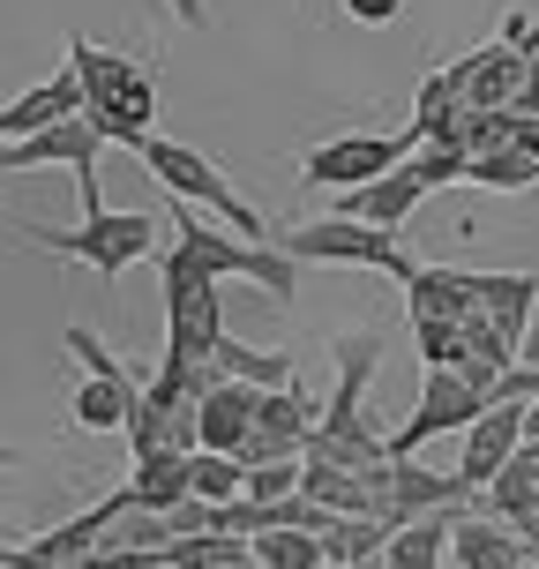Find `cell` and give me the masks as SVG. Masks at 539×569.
<instances>
[{"label": "cell", "mask_w": 539, "mask_h": 569, "mask_svg": "<svg viewBox=\"0 0 539 569\" xmlns=\"http://www.w3.org/2000/svg\"><path fill=\"white\" fill-rule=\"evenodd\" d=\"M68 76L83 83V113L106 142H128V150H136L142 136H158V128H150V120H158V83H150L142 60L98 53L90 38H68Z\"/></svg>", "instance_id": "obj_1"}, {"label": "cell", "mask_w": 539, "mask_h": 569, "mask_svg": "<svg viewBox=\"0 0 539 569\" xmlns=\"http://www.w3.org/2000/svg\"><path fill=\"white\" fill-rule=\"evenodd\" d=\"M136 158L150 166V180H158V188H166L180 210H210L218 226H232V240H248V248H270V226H262V210L232 196V180L210 166L202 150H188V142H172V136H142V142H136Z\"/></svg>", "instance_id": "obj_2"}, {"label": "cell", "mask_w": 539, "mask_h": 569, "mask_svg": "<svg viewBox=\"0 0 539 569\" xmlns=\"http://www.w3.org/2000/svg\"><path fill=\"white\" fill-rule=\"evenodd\" d=\"M158 284H166V360H210L226 338V284L202 262H188L180 248H158Z\"/></svg>", "instance_id": "obj_3"}, {"label": "cell", "mask_w": 539, "mask_h": 569, "mask_svg": "<svg viewBox=\"0 0 539 569\" xmlns=\"http://www.w3.org/2000/svg\"><path fill=\"white\" fill-rule=\"evenodd\" d=\"M172 248H180L188 262H202L218 284H226V278L262 284V292H270V308H285V300H292V284H300V262L285 256L278 240H270V248L226 240V226H202L196 210H180V202H172Z\"/></svg>", "instance_id": "obj_4"}, {"label": "cell", "mask_w": 539, "mask_h": 569, "mask_svg": "<svg viewBox=\"0 0 539 569\" xmlns=\"http://www.w3.org/2000/svg\"><path fill=\"white\" fill-rule=\"evenodd\" d=\"M23 240H38L46 256H68V262H90L98 278H120L128 262L158 256L166 240H158V218L150 210H98V218H83V226H23Z\"/></svg>", "instance_id": "obj_5"}, {"label": "cell", "mask_w": 539, "mask_h": 569, "mask_svg": "<svg viewBox=\"0 0 539 569\" xmlns=\"http://www.w3.org/2000/svg\"><path fill=\"white\" fill-rule=\"evenodd\" d=\"M292 262H360V270H382V278L412 284L420 278V262L405 248L398 232H375V226H352V218H308V226H292L278 240Z\"/></svg>", "instance_id": "obj_6"}, {"label": "cell", "mask_w": 539, "mask_h": 569, "mask_svg": "<svg viewBox=\"0 0 539 569\" xmlns=\"http://www.w3.org/2000/svg\"><path fill=\"white\" fill-rule=\"evenodd\" d=\"M487 412V398L465 382V375H450V368H427V382H420V405H412V420L390 435V465L398 457H420V442H435V435H465V427Z\"/></svg>", "instance_id": "obj_7"}, {"label": "cell", "mask_w": 539, "mask_h": 569, "mask_svg": "<svg viewBox=\"0 0 539 569\" xmlns=\"http://www.w3.org/2000/svg\"><path fill=\"white\" fill-rule=\"evenodd\" d=\"M405 158H412L405 136H338V142H315L308 150L300 180H308V188H338V196H352V188H368V180H382V172H398Z\"/></svg>", "instance_id": "obj_8"}, {"label": "cell", "mask_w": 539, "mask_h": 569, "mask_svg": "<svg viewBox=\"0 0 539 569\" xmlns=\"http://www.w3.org/2000/svg\"><path fill=\"white\" fill-rule=\"evenodd\" d=\"M457 442H465V450H457V480H465V495H487V487L502 480V465L525 450V405H487Z\"/></svg>", "instance_id": "obj_9"}, {"label": "cell", "mask_w": 539, "mask_h": 569, "mask_svg": "<svg viewBox=\"0 0 539 569\" xmlns=\"http://www.w3.org/2000/svg\"><path fill=\"white\" fill-rule=\"evenodd\" d=\"M375 352H382V338L375 330H352L345 338L338 330V398L322 405V442H338V435H360V427H375L368 412H360V398H368V375H375Z\"/></svg>", "instance_id": "obj_10"}, {"label": "cell", "mask_w": 539, "mask_h": 569, "mask_svg": "<svg viewBox=\"0 0 539 569\" xmlns=\"http://www.w3.org/2000/svg\"><path fill=\"white\" fill-rule=\"evenodd\" d=\"M472 495H465V480L457 472H427L420 457H398L390 465V532L398 525H420V517H450L465 510Z\"/></svg>", "instance_id": "obj_11"}, {"label": "cell", "mask_w": 539, "mask_h": 569, "mask_svg": "<svg viewBox=\"0 0 539 569\" xmlns=\"http://www.w3.org/2000/svg\"><path fill=\"white\" fill-rule=\"evenodd\" d=\"M420 202H427L420 172L398 166V172H382V180H368V188L338 196V210H330V218H352V226H375V232H405V218H412Z\"/></svg>", "instance_id": "obj_12"}, {"label": "cell", "mask_w": 539, "mask_h": 569, "mask_svg": "<svg viewBox=\"0 0 539 569\" xmlns=\"http://www.w3.org/2000/svg\"><path fill=\"white\" fill-rule=\"evenodd\" d=\"M60 120H83V83L60 68V76H46L38 90H23L16 106H0V150L23 136H46V128H60Z\"/></svg>", "instance_id": "obj_13"}, {"label": "cell", "mask_w": 539, "mask_h": 569, "mask_svg": "<svg viewBox=\"0 0 539 569\" xmlns=\"http://www.w3.org/2000/svg\"><path fill=\"white\" fill-rule=\"evenodd\" d=\"M256 412H262V390H240V382H218L210 398L196 405V435H202V450H218V457H240V442L256 435Z\"/></svg>", "instance_id": "obj_14"}, {"label": "cell", "mask_w": 539, "mask_h": 569, "mask_svg": "<svg viewBox=\"0 0 539 569\" xmlns=\"http://www.w3.org/2000/svg\"><path fill=\"white\" fill-rule=\"evenodd\" d=\"M472 300H480V315L502 330L510 345H525V330H532V300H539V278L532 270H472Z\"/></svg>", "instance_id": "obj_15"}, {"label": "cell", "mask_w": 539, "mask_h": 569, "mask_svg": "<svg viewBox=\"0 0 539 569\" xmlns=\"http://www.w3.org/2000/svg\"><path fill=\"white\" fill-rule=\"evenodd\" d=\"M412 300V322H472L480 300H472V270H450V262H420V278L405 284Z\"/></svg>", "instance_id": "obj_16"}, {"label": "cell", "mask_w": 539, "mask_h": 569, "mask_svg": "<svg viewBox=\"0 0 539 569\" xmlns=\"http://www.w3.org/2000/svg\"><path fill=\"white\" fill-rule=\"evenodd\" d=\"M210 360H218V375H226V382H240V390H262V398H270V390H292V382H300L285 352H270V345H240L232 330L218 338V352H210Z\"/></svg>", "instance_id": "obj_17"}, {"label": "cell", "mask_w": 539, "mask_h": 569, "mask_svg": "<svg viewBox=\"0 0 539 569\" xmlns=\"http://www.w3.org/2000/svg\"><path fill=\"white\" fill-rule=\"evenodd\" d=\"M120 495H128V510H150L166 517L188 502V457H136V472L120 480Z\"/></svg>", "instance_id": "obj_18"}, {"label": "cell", "mask_w": 539, "mask_h": 569, "mask_svg": "<svg viewBox=\"0 0 539 569\" xmlns=\"http://www.w3.org/2000/svg\"><path fill=\"white\" fill-rule=\"evenodd\" d=\"M450 555H457V569H525L517 532H510V525H495V517H457Z\"/></svg>", "instance_id": "obj_19"}, {"label": "cell", "mask_w": 539, "mask_h": 569, "mask_svg": "<svg viewBox=\"0 0 539 569\" xmlns=\"http://www.w3.org/2000/svg\"><path fill=\"white\" fill-rule=\"evenodd\" d=\"M532 510H539V450L525 442V450L502 465V480L487 487V517H495V525H525Z\"/></svg>", "instance_id": "obj_20"}, {"label": "cell", "mask_w": 539, "mask_h": 569, "mask_svg": "<svg viewBox=\"0 0 539 569\" xmlns=\"http://www.w3.org/2000/svg\"><path fill=\"white\" fill-rule=\"evenodd\" d=\"M457 517H465V510H450V517H420V525H398V532H390V547H382V562H390V569H442Z\"/></svg>", "instance_id": "obj_21"}, {"label": "cell", "mask_w": 539, "mask_h": 569, "mask_svg": "<svg viewBox=\"0 0 539 569\" xmlns=\"http://www.w3.org/2000/svg\"><path fill=\"white\" fill-rule=\"evenodd\" d=\"M382 547H390V525H382V517H338V525L322 532V555H330V569L375 562Z\"/></svg>", "instance_id": "obj_22"}, {"label": "cell", "mask_w": 539, "mask_h": 569, "mask_svg": "<svg viewBox=\"0 0 539 569\" xmlns=\"http://www.w3.org/2000/svg\"><path fill=\"white\" fill-rule=\"evenodd\" d=\"M240 487H248L240 457H218V450H196V457H188V495H196V502L226 510V502H240Z\"/></svg>", "instance_id": "obj_23"}, {"label": "cell", "mask_w": 539, "mask_h": 569, "mask_svg": "<svg viewBox=\"0 0 539 569\" xmlns=\"http://www.w3.org/2000/svg\"><path fill=\"white\" fill-rule=\"evenodd\" d=\"M256 562L262 569H330V555H322V540H315V532H262V540H256Z\"/></svg>", "instance_id": "obj_24"}, {"label": "cell", "mask_w": 539, "mask_h": 569, "mask_svg": "<svg viewBox=\"0 0 539 569\" xmlns=\"http://www.w3.org/2000/svg\"><path fill=\"white\" fill-rule=\"evenodd\" d=\"M472 180H480V188H532V180H539V158H525L517 142H502V150L472 158Z\"/></svg>", "instance_id": "obj_25"}, {"label": "cell", "mask_w": 539, "mask_h": 569, "mask_svg": "<svg viewBox=\"0 0 539 569\" xmlns=\"http://www.w3.org/2000/svg\"><path fill=\"white\" fill-rule=\"evenodd\" d=\"M405 166L420 172L427 196H435V188H450V180H472V158H465V150H450V142H435V150H412Z\"/></svg>", "instance_id": "obj_26"}, {"label": "cell", "mask_w": 539, "mask_h": 569, "mask_svg": "<svg viewBox=\"0 0 539 569\" xmlns=\"http://www.w3.org/2000/svg\"><path fill=\"white\" fill-rule=\"evenodd\" d=\"M412 338L435 368H465V322H412Z\"/></svg>", "instance_id": "obj_27"}, {"label": "cell", "mask_w": 539, "mask_h": 569, "mask_svg": "<svg viewBox=\"0 0 539 569\" xmlns=\"http://www.w3.org/2000/svg\"><path fill=\"white\" fill-rule=\"evenodd\" d=\"M345 16H352V23H398L405 16V0H338Z\"/></svg>", "instance_id": "obj_28"}, {"label": "cell", "mask_w": 539, "mask_h": 569, "mask_svg": "<svg viewBox=\"0 0 539 569\" xmlns=\"http://www.w3.org/2000/svg\"><path fill=\"white\" fill-rule=\"evenodd\" d=\"M510 532H517V547H525V555H539V510L525 517V525H510Z\"/></svg>", "instance_id": "obj_29"}, {"label": "cell", "mask_w": 539, "mask_h": 569, "mask_svg": "<svg viewBox=\"0 0 539 569\" xmlns=\"http://www.w3.org/2000/svg\"><path fill=\"white\" fill-rule=\"evenodd\" d=\"M172 16H180L188 30H202V0H172Z\"/></svg>", "instance_id": "obj_30"}, {"label": "cell", "mask_w": 539, "mask_h": 569, "mask_svg": "<svg viewBox=\"0 0 539 569\" xmlns=\"http://www.w3.org/2000/svg\"><path fill=\"white\" fill-rule=\"evenodd\" d=\"M517 360H525V368H539V322L525 330V345H517Z\"/></svg>", "instance_id": "obj_31"}, {"label": "cell", "mask_w": 539, "mask_h": 569, "mask_svg": "<svg viewBox=\"0 0 539 569\" xmlns=\"http://www.w3.org/2000/svg\"><path fill=\"white\" fill-rule=\"evenodd\" d=\"M525 442H539V398L525 405Z\"/></svg>", "instance_id": "obj_32"}, {"label": "cell", "mask_w": 539, "mask_h": 569, "mask_svg": "<svg viewBox=\"0 0 539 569\" xmlns=\"http://www.w3.org/2000/svg\"><path fill=\"white\" fill-rule=\"evenodd\" d=\"M352 569H390V562H382V555H375V562H352Z\"/></svg>", "instance_id": "obj_33"}, {"label": "cell", "mask_w": 539, "mask_h": 569, "mask_svg": "<svg viewBox=\"0 0 539 569\" xmlns=\"http://www.w3.org/2000/svg\"><path fill=\"white\" fill-rule=\"evenodd\" d=\"M0 465H16V450H8V442H0Z\"/></svg>", "instance_id": "obj_34"}, {"label": "cell", "mask_w": 539, "mask_h": 569, "mask_svg": "<svg viewBox=\"0 0 539 569\" xmlns=\"http://www.w3.org/2000/svg\"><path fill=\"white\" fill-rule=\"evenodd\" d=\"M525 569H539V562H525Z\"/></svg>", "instance_id": "obj_35"}, {"label": "cell", "mask_w": 539, "mask_h": 569, "mask_svg": "<svg viewBox=\"0 0 539 569\" xmlns=\"http://www.w3.org/2000/svg\"><path fill=\"white\" fill-rule=\"evenodd\" d=\"M248 569H262V562H248Z\"/></svg>", "instance_id": "obj_36"}, {"label": "cell", "mask_w": 539, "mask_h": 569, "mask_svg": "<svg viewBox=\"0 0 539 569\" xmlns=\"http://www.w3.org/2000/svg\"><path fill=\"white\" fill-rule=\"evenodd\" d=\"M532 450H539V442H532Z\"/></svg>", "instance_id": "obj_37"}, {"label": "cell", "mask_w": 539, "mask_h": 569, "mask_svg": "<svg viewBox=\"0 0 539 569\" xmlns=\"http://www.w3.org/2000/svg\"><path fill=\"white\" fill-rule=\"evenodd\" d=\"M158 569H166V562H158Z\"/></svg>", "instance_id": "obj_38"}]
</instances>
